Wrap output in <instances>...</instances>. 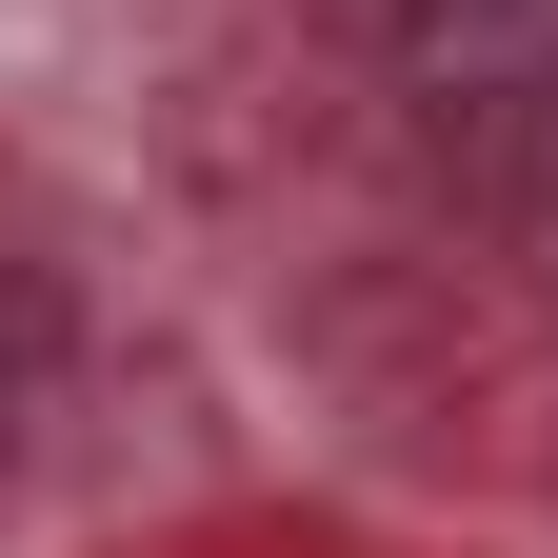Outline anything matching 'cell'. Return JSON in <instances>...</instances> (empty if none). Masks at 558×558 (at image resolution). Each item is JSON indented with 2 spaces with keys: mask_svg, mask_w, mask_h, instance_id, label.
I'll list each match as a JSON object with an SVG mask.
<instances>
[{
  "mask_svg": "<svg viewBox=\"0 0 558 558\" xmlns=\"http://www.w3.org/2000/svg\"><path fill=\"white\" fill-rule=\"evenodd\" d=\"M399 100L478 220L558 259V0H399Z\"/></svg>",
  "mask_w": 558,
  "mask_h": 558,
  "instance_id": "cell-1",
  "label": "cell"
}]
</instances>
